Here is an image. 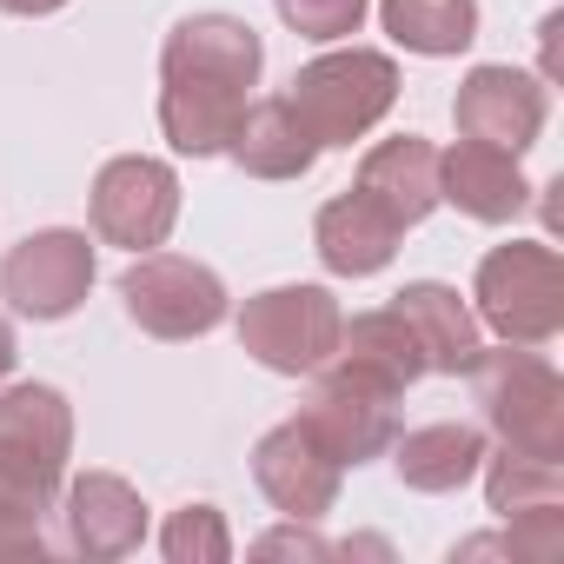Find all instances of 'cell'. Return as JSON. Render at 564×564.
Instances as JSON below:
<instances>
[{
  "label": "cell",
  "instance_id": "cell-1",
  "mask_svg": "<svg viewBox=\"0 0 564 564\" xmlns=\"http://www.w3.org/2000/svg\"><path fill=\"white\" fill-rule=\"evenodd\" d=\"M265 47L232 14H186L160 47V133L186 160H213L232 147L246 94L259 87Z\"/></svg>",
  "mask_w": 564,
  "mask_h": 564
},
{
  "label": "cell",
  "instance_id": "cell-2",
  "mask_svg": "<svg viewBox=\"0 0 564 564\" xmlns=\"http://www.w3.org/2000/svg\"><path fill=\"white\" fill-rule=\"evenodd\" d=\"M465 379H471V405L485 432L505 452L564 465V379L551 372V359H538V346H498V352L478 346Z\"/></svg>",
  "mask_w": 564,
  "mask_h": 564
},
{
  "label": "cell",
  "instance_id": "cell-3",
  "mask_svg": "<svg viewBox=\"0 0 564 564\" xmlns=\"http://www.w3.org/2000/svg\"><path fill=\"white\" fill-rule=\"evenodd\" d=\"M478 326H491L505 346H551L564 333V259L538 239L491 246L471 279Z\"/></svg>",
  "mask_w": 564,
  "mask_h": 564
},
{
  "label": "cell",
  "instance_id": "cell-4",
  "mask_svg": "<svg viewBox=\"0 0 564 564\" xmlns=\"http://www.w3.org/2000/svg\"><path fill=\"white\" fill-rule=\"evenodd\" d=\"M293 113L306 120V133L319 147H352L366 140L392 100H399V67L392 54H372V47H346V54H319L293 74Z\"/></svg>",
  "mask_w": 564,
  "mask_h": 564
},
{
  "label": "cell",
  "instance_id": "cell-5",
  "mask_svg": "<svg viewBox=\"0 0 564 564\" xmlns=\"http://www.w3.org/2000/svg\"><path fill=\"white\" fill-rule=\"evenodd\" d=\"M74 452V405L54 386H8L0 392V491L28 511H47L61 498Z\"/></svg>",
  "mask_w": 564,
  "mask_h": 564
},
{
  "label": "cell",
  "instance_id": "cell-6",
  "mask_svg": "<svg viewBox=\"0 0 564 564\" xmlns=\"http://www.w3.org/2000/svg\"><path fill=\"white\" fill-rule=\"evenodd\" d=\"M339 300L326 286H272V293H252L239 306V346L265 366V372H319L339 346Z\"/></svg>",
  "mask_w": 564,
  "mask_h": 564
},
{
  "label": "cell",
  "instance_id": "cell-7",
  "mask_svg": "<svg viewBox=\"0 0 564 564\" xmlns=\"http://www.w3.org/2000/svg\"><path fill=\"white\" fill-rule=\"evenodd\" d=\"M120 306L140 333L153 339H206L226 319V286L219 272L180 252H133L120 272Z\"/></svg>",
  "mask_w": 564,
  "mask_h": 564
},
{
  "label": "cell",
  "instance_id": "cell-8",
  "mask_svg": "<svg viewBox=\"0 0 564 564\" xmlns=\"http://www.w3.org/2000/svg\"><path fill=\"white\" fill-rule=\"evenodd\" d=\"M399 399L405 392L379 386L372 372H359L346 359H326L319 379H313V392H306V412L300 419L326 438V452L339 465H372L399 438Z\"/></svg>",
  "mask_w": 564,
  "mask_h": 564
},
{
  "label": "cell",
  "instance_id": "cell-9",
  "mask_svg": "<svg viewBox=\"0 0 564 564\" xmlns=\"http://www.w3.org/2000/svg\"><path fill=\"white\" fill-rule=\"evenodd\" d=\"M173 219H180V180H173L166 160L127 153V160L100 166V180H94V232L107 246L153 252V246H166Z\"/></svg>",
  "mask_w": 564,
  "mask_h": 564
},
{
  "label": "cell",
  "instance_id": "cell-10",
  "mask_svg": "<svg viewBox=\"0 0 564 564\" xmlns=\"http://www.w3.org/2000/svg\"><path fill=\"white\" fill-rule=\"evenodd\" d=\"M0 293L21 319H67L87 293H94V246L87 232H67V226H47V232H28L8 265H0Z\"/></svg>",
  "mask_w": 564,
  "mask_h": 564
},
{
  "label": "cell",
  "instance_id": "cell-11",
  "mask_svg": "<svg viewBox=\"0 0 564 564\" xmlns=\"http://www.w3.org/2000/svg\"><path fill=\"white\" fill-rule=\"evenodd\" d=\"M339 458L326 452V438L306 425V419H286V425H272L259 445H252V485L272 498V511H286V518H326L339 505Z\"/></svg>",
  "mask_w": 564,
  "mask_h": 564
},
{
  "label": "cell",
  "instance_id": "cell-12",
  "mask_svg": "<svg viewBox=\"0 0 564 564\" xmlns=\"http://www.w3.org/2000/svg\"><path fill=\"white\" fill-rule=\"evenodd\" d=\"M544 80L518 74V67H471L458 80V100H452V120L465 140H485V147H505V153H524L538 133H544Z\"/></svg>",
  "mask_w": 564,
  "mask_h": 564
},
{
  "label": "cell",
  "instance_id": "cell-13",
  "mask_svg": "<svg viewBox=\"0 0 564 564\" xmlns=\"http://www.w3.org/2000/svg\"><path fill=\"white\" fill-rule=\"evenodd\" d=\"M438 199H452L478 226H505L531 206V180L518 173V153L485 147V140H458L452 153H438Z\"/></svg>",
  "mask_w": 564,
  "mask_h": 564
},
{
  "label": "cell",
  "instance_id": "cell-14",
  "mask_svg": "<svg viewBox=\"0 0 564 564\" xmlns=\"http://www.w3.org/2000/svg\"><path fill=\"white\" fill-rule=\"evenodd\" d=\"M140 538H147V505H140V491L127 485V478H113V471H80L74 485H67V544L80 551V557H127V551H140Z\"/></svg>",
  "mask_w": 564,
  "mask_h": 564
},
{
  "label": "cell",
  "instance_id": "cell-15",
  "mask_svg": "<svg viewBox=\"0 0 564 564\" xmlns=\"http://www.w3.org/2000/svg\"><path fill=\"white\" fill-rule=\"evenodd\" d=\"M399 232H405V226H399L379 199H366L359 186L339 193V199H326L319 219H313V246H319L326 272H339V279H372L379 265H392Z\"/></svg>",
  "mask_w": 564,
  "mask_h": 564
},
{
  "label": "cell",
  "instance_id": "cell-16",
  "mask_svg": "<svg viewBox=\"0 0 564 564\" xmlns=\"http://www.w3.org/2000/svg\"><path fill=\"white\" fill-rule=\"evenodd\" d=\"M392 313L412 326V339H419V352H425V372H445V379H458L471 359H478V313L452 293V286H438V279H412L405 293H392Z\"/></svg>",
  "mask_w": 564,
  "mask_h": 564
},
{
  "label": "cell",
  "instance_id": "cell-17",
  "mask_svg": "<svg viewBox=\"0 0 564 564\" xmlns=\"http://www.w3.org/2000/svg\"><path fill=\"white\" fill-rule=\"evenodd\" d=\"M226 153H232L239 173H252V180H306L313 160H319V140L306 133V120L293 113V100L279 94V100H252V107L239 113Z\"/></svg>",
  "mask_w": 564,
  "mask_h": 564
},
{
  "label": "cell",
  "instance_id": "cell-18",
  "mask_svg": "<svg viewBox=\"0 0 564 564\" xmlns=\"http://www.w3.org/2000/svg\"><path fill=\"white\" fill-rule=\"evenodd\" d=\"M366 199H379L399 226H419L432 206H438V147L419 140V133H399V140H379L366 160H359V180H352Z\"/></svg>",
  "mask_w": 564,
  "mask_h": 564
},
{
  "label": "cell",
  "instance_id": "cell-19",
  "mask_svg": "<svg viewBox=\"0 0 564 564\" xmlns=\"http://www.w3.org/2000/svg\"><path fill=\"white\" fill-rule=\"evenodd\" d=\"M392 465H399V478L412 491H458L485 465V432L478 425H458V419L419 425V432L392 438Z\"/></svg>",
  "mask_w": 564,
  "mask_h": 564
},
{
  "label": "cell",
  "instance_id": "cell-20",
  "mask_svg": "<svg viewBox=\"0 0 564 564\" xmlns=\"http://www.w3.org/2000/svg\"><path fill=\"white\" fill-rule=\"evenodd\" d=\"M333 359H346V366L372 372V379H379V386H392V392H405V386H419V379H425V352H419L412 326H405L392 306H379V313H359L352 326H339V346H333Z\"/></svg>",
  "mask_w": 564,
  "mask_h": 564
},
{
  "label": "cell",
  "instance_id": "cell-21",
  "mask_svg": "<svg viewBox=\"0 0 564 564\" xmlns=\"http://www.w3.org/2000/svg\"><path fill=\"white\" fill-rule=\"evenodd\" d=\"M379 14H386V34L425 61L465 54L478 41V0H379Z\"/></svg>",
  "mask_w": 564,
  "mask_h": 564
},
{
  "label": "cell",
  "instance_id": "cell-22",
  "mask_svg": "<svg viewBox=\"0 0 564 564\" xmlns=\"http://www.w3.org/2000/svg\"><path fill=\"white\" fill-rule=\"evenodd\" d=\"M485 505L498 518L531 511V505H564V465L557 458H524V452H498L485 465Z\"/></svg>",
  "mask_w": 564,
  "mask_h": 564
},
{
  "label": "cell",
  "instance_id": "cell-23",
  "mask_svg": "<svg viewBox=\"0 0 564 564\" xmlns=\"http://www.w3.org/2000/svg\"><path fill=\"white\" fill-rule=\"evenodd\" d=\"M160 551H166L173 564H226V557H232V531H226V518H219L213 505H186V511L166 518Z\"/></svg>",
  "mask_w": 564,
  "mask_h": 564
},
{
  "label": "cell",
  "instance_id": "cell-24",
  "mask_svg": "<svg viewBox=\"0 0 564 564\" xmlns=\"http://www.w3.org/2000/svg\"><path fill=\"white\" fill-rule=\"evenodd\" d=\"M272 8L300 41H346V34H359L372 0H272Z\"/></svg>",
  "mask_w": 564,
  "mask_h": 564
},
{
  "label": "cell",
  "instance_id": "cell-25",
  "mask_svg": "<svg viewBox=\"0 0 564 564\" xmlns=\"http://www.w3.org/2000/svg\"><path fill=\"white\" fill-rule=\"evenodd\" d=\"M505 557H524V564H551L564 551V505H531V511H511L505 518Z\"/></svg>",
  "mask_w": 564,
  "mask_h": 564
},
{
  "label": "cell",
  "instance_id": "cell-26",
  "mask_svg": "<svg viewBox=\"0 0 564 564\" xmlns=\"http://www.w3.org/2000/svg\"><path fill=\"white\" fill-rule=\"evenodd\" d=\"M47 538H41V511H28L21 498L0 491V557H41Z\"/></svg>",
  "mask_w": 564,
  "mask_h": 564
},
{
  "label": "cell",
  "instance_id": "cell-27",
  "mask_svg": "<svg viewBox=\"0 0 564 564\" xmlns=\"http://www.w3.org/2000/svg\"><path fill=\"white\" fill-rule=\"evenodd\" d=\"M252 551H259V557H333V544H326V538H313V531H306V518H293L286 531H265Z\"/></svg>",
  "mask_w": 564,
  "mask_h": 564
},
{
  "label": "cell",
  "instance_id": "cell-28",
  "mask_svg": "<svg viewBox=\"0 0 564 564\" xmlns=\"http://www.w3.org/2000/svg\"><path fill=\"white\" fill-rule=\"evenodd\" d=\"M67 0H0V14H21V21H41V14H61Z\"/></svg>",
  "mask_w": 564,
  "mask_h": 564
},
{
  "label": "cell",
  "instance_id": "cell-29",
  "mask_svg": "<svg viewBox=\"0 0 564 564\" xmlns=\"http://www.w3.org/2000/svg\"><path fill=\"white\" fill-rule=\"evenodd\" d=\"M14 359H21V352H14V326H8V319H0V379H8V372H14Z\"/></svg>",
  "mask_w": 564,
  "mask_h": 564
}]
</instances>
